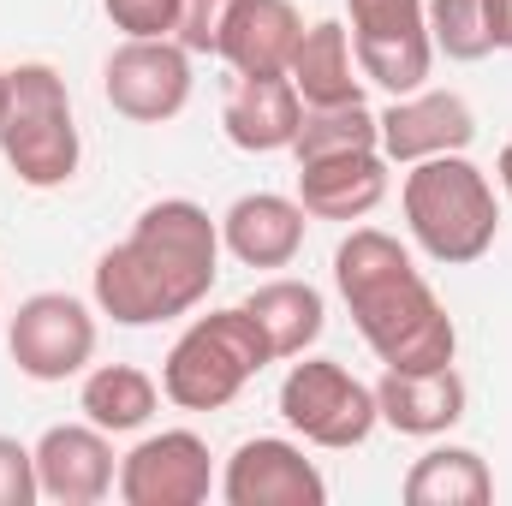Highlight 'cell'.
I'll list each match as a JSON object with an SVG mask.
<instances>
[{
    "label": "cell",
    "instance_id": "obj_1",
    "mask_svg": "<svg viewBox=\"0 0 512 506\" xmlns=\"http://www.w3.org/2000/svg\"><path fill=\"white\" fill-rule=\"evenodd\" d=\"M221 274V221L191 197L149 203L131 233L96 262V310L120 328H155L191 316Z\"/></svg>",
    "mask_w": 512,
    "mask_h": 506
},
{
    "label": "cell",
    "instance_id": "obj_2",
    "mask_svg": "<svg viewBox=\"0 0 512 506\" xmlns=\"http://www.w3.org/2000/svg\"><path fill=\"white\" fill-rule=\"evenodd\" d=\"M334 286H340L364 346L387 370H441V364H453L459 328H453L447 304L435 298V286L423 280V268L411 262V251L393 233L358 227L334 251Z\"/></svg>",
    "mask_w": 512,
    "mask_h": 506
},
{
    "label": "cell",
    "instance_id": "obj_3",
    "mask_svg": "<svg viewBox=\"0 0 512 506\" xmlns=\"http://www.w3.org/2000/svg\"><path fill=\"white\" fill-rule=\"evenodd\" d=\"M405 227L417 239V251L441 268H465L477 256L495 251L501 233V197L489 185V173L471 155H429L405 167Z\"/></svg>",
    "mask_w": 512,
    "mask_h": 506
},
{
    "label": "cell",
    "instance_id": "obj_4",
    "mask_svg": "<svg viewBox=\"0 0 512 506\" xmlns=\"http://www.w3.org/2000/svg\"><path fill=\"white\" fill-rule=\"evenodd\" d=\"M268 364H274V346H268V334L256 328V316L245 304L209 310V316H197V322L173 340V352H167V364H161V393H167L179 411H221V405H233Z\"/></svg>",
    "mask_w": 512,
    "mask_h": 506
},
{
    "label": "cell",
    "instance_id": "obj_5",
    "mask_svg": "<svg viewBox=\"0 0 512 506\" xmlns=\"http://www.w3.org/2000/svg\"><path fill=\"white\" fill-rule=\"evenodd\" d=\"M0 155L30 191H60L78 173V120H72V90L54 66L24 60L12 66V102L0 120Z\"/></svg>",
    "mask_w": 512,
    "mask_h": 506
},
{
    "label": "cell",
    "instance_id": "obj_6",
    "mask_svg": "<svg viewBox=\"0 0 512 506\" xmlns=\"http://www.w3.org/2000/svg\"><path fill=\"white\" fill-rule=\"evenodd\" d=\"M280 417H286L292 435H304L310 447H328V453L364 447L376 435V423H382L376 387H364L334 358H304V364L286 370V381H280Z\"/></svg>",
    "mask_w": 512,
    "mask_h": 506
},
{
    "label": "cell",
    "instance_id": "obj_7",
    "mask_svg": "<svg viewBox=\"0 0 512 506\" xmlns=\"http://www.w3.org/2000/svg\"><path fill=\"white\" fill-rule=\"evenodd\" d=\"M346 6H352V54H358L364 84H376L387 96L423 90L435 66L423 0H346Z\"/></svg>",
    "mask_w": 512,
    "mask_h": 506
},
{
    "label": "cell",
    "instance_id": "obj_8",
    "mask_svg": "<svg viewBox=\"0 0 512 506\" xmlns=\"http://www.w3.org/2000/svg\"><path fill=\"white\" fill-rule=\"evenodd\" d=\"M102 96L131 126H167L191 102V54L173 36H126L102 66Z\"/></svg>",
    "mask_w": 512,
    "mask_h": 506
},
{
    "label": "cell",
    "instance_id": "obj_9",
    "mask_svg": "<svg viewBox=\"0 0 512 506\" xmlns=\"http://www.w3.org/2000/svg\"><path fill=\"white\" fill-rule=\"evenodd\" d=\"M6 352L18 364V376L30 381L84 376L90 358H96V316L72 292H36L6 322Z\"/></svg>",
    "mask_w": 512,
    "mask_h": 506
},
{
    "label": "cell",
    "instance_id": "obj_10",
    "mask_svg": "<svg viewBox=\"0 0 512 506\" xmlns=\"http://www.w3.org/2000/svg\"><path fill=\"white\" fill-rule=\"evenodd\" d=\"M120 501L126 506H203L215 489V459L209 441L191 429H161L143 435L120 459Z\"/></svg>",
    "mask_w": 512,
    "mask_h": 506
},
{
    "label": "cell",
    "instance_id": "obj_11",
    "mask_svg": "<svg viewBox=\"0 0 512 506\" xmlns=\"http://www.w3.org/2000/svg\"><path fill=\"white\" fill-rule=\"evenodd\" d=\"M30 453H36V489H42V501H54V506H96V501H108L114 483H120L114 435L96 429L90 417L42 429V441Z\"/></svg>",
    "mask_w": 512,
    "mask_h": 506
},
{
    "label": "cell",
    "instance_id": "obj_12",
    "mask_svg": "<svg viewBox=\"0 0 512 506\" xmlns=\"http://www.w3.org/2000/svg\"><path fill=\"white\" fill-rule=\"evenodd\" d=\"M221 501L227 506H322L328 501V483L304 459L298 441L256 435V441H239V453L227 459Z\"/></svg>",
    "mask_w": 512,
    "mask_h": 506
},
{
    "label": "cell",
    "instance_id": "obj_13",
    "mask_svg": "<svg viewBox=\"0 0 512 506\" xmlns=\"http://www.w3.org/2000/svg\"><path fill=\"white\" fill-rule=\"evenodd\" d=\"M382 120V155L411 167L429 155H465L477 143V114L459 90H411L393 96V108L376 114Z\"/></svg>",
    "mask_w": 512,
    "mask_h": 506
},
{
    "label": "cell",
    "instance_id": "obj_14",
    "mask_svg": "<svg viewBox=\"0 0 512 506\" xmlns=\"http://www.w3.org/2000/svg\"><path fill=\"white\" fill-rule=\"evenodd\" d=\"M304 42V18L292 0H233L227 30H221V60L239 78H280Z\"/></svg>",
    "mask_w": 512,
    "mask_h": 506
},
{
    "label": "cell",
    "instance_id": "obj_15",
    "mask_svg": "<svg viewBox=\"0 0 512 506\" xmlns=\"http://www.w3.org/2000/svg\"><path fill=\"white\" fill-rule=\"evenodd\" d=\"M382 197H387V155L382 149L298 161V203H304L310 221H364Z\"/></svg>",
    "mask_w": 512,
    "mask_h": 506
},
{
    "label": "cell",
    "instance_id": "obj_16",
    "mask_svg": "<svg viewBox=\"0 0 512 506\" xmlns=\"http://www.w3.org/2000/svg\"><path fill=\"white\" fill-rule=\"evenodd\" d=\"M221 126L233 137V149L245 155H274V149H292V137L304 126V96L292 90V78H239L227 84V102H221Z\"/></svg>",
    "mask_w": 512,
    "mask_h": 506
},
{
    "label": "cell",
    "instance_id": "obj_17",
    "mask_svg": "<svg viewBox=\"0 0 512 506\" xmlns=\"http://www.w3.org/2000/svg\"><path fill=\"white\" fill-rule=\"evenodd\" d=\"M304 203L280 191H251L221 215V251H233L245 268H286L304 251Z\"/></svg>",
    "mask_w": 512,
    "mask_h": 506
},
{
    "label": "cell",
    "instance_id": "obj_18",
    "mask_svg": "<svg viewBox=\"0 0 512 506\" xmlns=\"http://www.w3.org/2000/svg\"><path fill=\"white\" fill-rule=\"evenodd\" d=\"M376 411L399 435H417V441L447 435L465 417V381H459L453 364H441V370H382Z\"/></svg>",
    "mask_w": 512,
    "mask_h": 506
},
{
    "label": "cell",
    "instance_id": "obj_19",
    "mask_svg": "<svg viewBox=\"0 0 512 506\" xmlns=\"http://www.w3.org/2000/svg\"><path fill=\"white\" fill-rule=\"evenodd\" d=\"M292 90L304 96V108H340V102H364V72H358V54H352V30L322 18L304 30L292 66H286Z\"/></svg>",
    "mask_w": 512,
    "mask_h": 506
},
{
    "label": "cell",
    "instance_id": "obj_20",
    "mask_svg": "<svg viewBox=\"0 0 512 506\" xmlns=\"http://www.w3.org/2000/svg\"><path fill=\"white\" fill-rule=\"evenodd\" d=\"M245 310L256 316V328L268 334L274 364L280 358H304L322 340V328H328V304H322V292L310 280H268V286H256L245 298Z\"/></svg>",
    "mask_w": 512,
    "mask_h": 506
},
{
    "label": "cell",
    "instance_id": "obj_21",
    "mask_svg": "<svg viewBox=\"0 0 512 506\" xmlns=\"http://www.w3.org/2000/svg\"><path fill=\"white\" fill-rule=\"evenodd\" d=\"M399 495H405V506H489L495 501V471L471 447H429L405 471Z\"/></svg>",
    "mask_w": 512,
    "mask_h": 506
},
{
    "label": "cell",
    "instance_id": "obj_22",
    "mask_svg": "<svg viewBox=\"0 0 512 506\" xmlns=\"http://www.w3.org/2000/svg\"><path fill=\"white\" fill-rule=\"evenodd\" d=\"M155 405H161V387L143 376L137 364H96L84 387H78V411L96 423V429H108V435H131V429H143L149 417H155Z\"/></svg>",
    "mask_w": 512,
    "mask_h": 506
},
{
    "label": "cell",
    "instance_id": "obj_23",
    "mask_svg": "<svg viewBox=\"0 0 512 506\" xmlns=\"http://www.w3.org/2000/svg\"><path fill=\"white\" fill-rule=\"evenodd\" d=\"M358 149H382V120L370 114V102H340V108H304V126L292 137L298 161H322V155H358Z\"/></svg>",
    "mask_w": 512,
    "mask_h": 506
},
{
    "label": "cell",
    "instance_id": "obj_24",
    "mask_svg": "<svg viewBox=\"0 0 512 506\" xmlns=\"http://www.w3.org/2000/svg\"><path fill=\"white\" fill-rule=\"evenodd\" d=\"M423 18H429V42H435V54L465 60V66L495 54L489 6H483V0H423Z\"/></svg>",
    "mask_w": 512,
    "mask_h": 506
},
{
    "label": "cell",
    "instance_id": "obj_25",
    "mask_svg": "<svg viewBox=\"0 0 512 506\" xmlns=\"http://www.w3.org/2000/svg\"><path fill=\"white\" fill-rule=\"evenodd\" d=\"M227 12H233V0H179L173 42L185 54H215L221 48V30H227Z\"/></svg>",
    "mask_w": 512,
    "mask_h": 506
},
{
    "label": "cell",
    "instance_id": "obj_26",
    "mask_svg": "<svg viewBox=\"0 0 512 506\" xmlns=\"http://www.w3.org/2000/svg\"><path fill=\"white\" fill-rule=\"evenodd\" d=\"M102 12L126 36H173L179 24V0H102Z\"/></svg>",
    "mask_w": 512,
    "mask_h": 506
},
{
    "label": "cell",
    "instance_id": "obj_27",
    "mask_svg": "<svg viewBox=\"0 0 512 506\" xmlns=\"http://www.w3.org/2000/svg\"><path fill=\"white\" fill-rule=\"evenodd\" d=\"M42 501L36 489V453L12 435H0V506H30Z\"/></svg>",
    "mask_w": 512,
    "mask_h": 506
},
{
    "label": "cell",
    "instance_id": "obj_28",
    "mask_svg": "<svg viewBox=\"0 0 512 506\" xmlns=\"http://www.w3.org/2000/svg\"><path fill=\"white\" fill-rule=\"evenodd\" d=\"M483 6H489V36H495V48L512 54V0H483Z\"/></svg>",
    "mask_w": 512,
    "mask_h": 506
},
{
    "label": "cell",
    "instance_id": "obj_29",
    "mask_svg": "<svg viewBox=\"0 0 512 506\" xmlns=\"http://www.w3.org/2000/svg\"><path fill=\"white\" fill-rule=\"evenodd\" d=\"M495 173H501V191L512 197V143L501 149V161H495Z\"/></svg>",
    "mask_w": 512,
    "mask_h": 506
},
{
    "label": "cell",
    "instance_id": "obj_30",
    "mask_svg": "<svg viewBox=\"0 0 512 506\" xmlns=\"http://www.w3.org/2000/svg\"><path fill=\"white\" fill-rule=\"evenodd\" d=\"M6 102H12V72L0 66V120H6Z\"/></svg>",
    "mask_w": 512,
    "mask_h": 506
}]
</instances>
